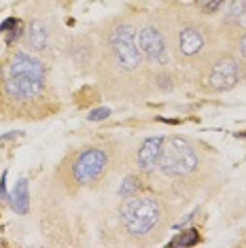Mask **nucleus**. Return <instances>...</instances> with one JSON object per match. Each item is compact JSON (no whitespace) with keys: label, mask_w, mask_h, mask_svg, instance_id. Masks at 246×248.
<instances>
[{"label":"nucleus","mask_w":246,"mask_h":248,"mask_svg":"<svg viewBox=\"0 0 246 248\" xmlns=\"http://www.w3.org/2000/svg\"><path fill=\"white\" fill-rule=\"evenodd\" d=\"M121 221L125 225L127 233L134 238H144L153 233L161 223V204L155 197H127V202L121 206Z\"/></svg>","instance_id":"1"},{"label":"nucleus","mask_w":246,"mask_h":248,"mask_svg":"<svg viewBox=\"0 0 246 248\" xmlns=\"http://www.w3.org/2000/svg\"><path fill=\"white\" fill-rule=\"evenodd\" d=\"M198 166H200L198 153H195L193 144L187 138H181V136L164 138L161 155H159V170L166 176H172V178L189 176V174L198 170Z\"/></svg>","instance_id":"2"},{"label":"nucleus","mask_w":246,"mask_h":248,"mask_svg":"<svg viewBox=\"0 0 246 248\" xmlns=\"http://www.w3.org/2000/svg\"><path fill=\"white\" fill-rule=\"evenodd\" d=\"M108 43L113 49L117 64L125 70H136L142 62V53L138 47V34L132 24H119L110 30Z\"/></svg>","instance_id":"3"},{"label":"nucleus","mask_w":246,"mask_h":248,"mask_svg":"<svg viewBox=\"0 0 246 248\" xmlns=\"http://www.w3.org/2000/svg\"><path fill=\"white\" fill-rule=\"evenodd\" d=\"M244 75L246 70L242 62L238 58H231V55H225V58H219L210 66L208 75H206V83L215 92H225V89L236 87L244 78Z\"/></svg>","instance_id":"4"},{"label":"nucleus","mask_w":246,"mask_h":248,"mask_svg":"<svg viewBox=\"0 0 246 248\" xmlns=\"http://www.w3.org/2000/svg\"><path fill=\"white\" fill-rule=\"evenodd\" d=\"M106 163H108L106 151L96 149V146H93V149H85L75 159V168H72L75 180L79 185L96 183V180L102 176V172L106 170Z\"/></svg>","instance_id":"5"},{"label":"nucleus","mask_w":246,"mask_h":248,"mask_svg":"<svg viewBox=\"0 0 246 248\" xmlns=\"http://www.w3.org/2000/svg\"><path fill=\"white\" fill-rule=\"evenodd\" d=\"M138 47H140V53L151 64H157V66L168 64V49H166L164 34L155 26H147L140 30V34H138Z\"/></svg>","instance_id":"6"},{"label":"nucleus","mask_w":246,"mask_h":248,"mask_svg":"<svg viewBox=\"0 0 246 248\" xmlns=\"http://www.w3.org/2000/svg\"><path fill=\"white\" fill-rule=\"evenodd\" d=\"M43 85H45L43 78L28 75H11L7 77V83H4V92L13 100H30L41 93Z\"/></svg>","instance_id":"7"},{"label":"nucleus","mask_w":246,"mask_h":248,"mask_svg":"<svg viewBox=\"0 0 246 248\" xmlns=\"http://www.w3.org/2000/svg\"><path fill=\"white\" fill-rule=\"evenodd\" d=\"M161 144H164V136H153L142 142L140 151H138V168H140V172L151 174L159 168Z\"/></svg>","instance_id":"8"},{"label":"nucleus","mask_w":246,"mask_h":248,"mask_svg":"<svg viewBox=\"0 0 246 248\" xmlns=\"http://www.w3.org/2000/svg\"><path fill=\"white\" fill-rule=\"evenodd\" d=\"M11 75H28V77H36V78H43L45 81V66L34 55L17 51L9 64V77Z\"/></svg>","instance_id":"9"},{"label":"nucleus","mask_w":246,"mask_h":248,"mask_svg":"<svg viewBox=\"0 0 246 248\" xmlns=\"http://www.w3.org/2000/svg\"><path fill=\"white\" fill-rule=\"evenodd\" d=\"M202 49H204V34L200 28L183 26L178 30V51L184 58H193V55L202 53Z\"/></svg>","instance_id":"10"},{"label":"nucleus","mask_w":246,"mask_h":248,"mask_svg":"<svg viewBox=\"0 0 246 248\" xmlns=\"http://www.w3.org/2000/svg\"><path fill=\"white\" fill-rule=\"evenodd\" d=\"M26 43L32 51H45L49 43V32L45 28L43 21H32L30 28H28V34H26Z\"/></svg>","instance_id":"11"},{"label":"nucleus","mask_w":246,"mask_h":248,"mask_svg":"<svg viewBox=\"0 0 246 248\" xmlns=\"http://www.w3.org/2000/svg\"><path fill=\"white\" fill-rule=\"evenodd\" d=\"M11 208H13L17 214H26L28 212V180L19 178L17 185H15L13 193H11Z\"/></svg>","instance_id":"12"},{"label":"nucleus","mask_w":246,"mask_h":248,"mask_svg":"<svg viewBox=\"0 0 246 248\" xmlns=\"http://www.w3.org/2000/svg\"><path fill=\"white\" fill-rule=\"evenodd\" d=\"M227 19L233 21V24H242V21H246V0H231Z\"/></svg>","instance_id":"13"},{"label":"nucleus","mask_w":246,"mask_h":248,"mask_svg":"<svg viewBox=\"0 0 246 248\" xmlns=\"http://www.w3.org/2000/svg\"><path fill=\"white\" fill-rule=\"evenodd\" d=\"M198 242H200L198 231L187 229V231H183V233H178L176 238L170 242V246H193V244H198Z\"/></svg>","instance_id":"14"},{"label":"nucleus","mask_w":246,"mask_h":248,"mask_svg":"<svg viewBox=\"0 0 246 248\" xmlns=\"http://www.w3.org/2000/svg\"><path fill=\"white\" fill-rule=\"evenodd\" d=\"M138 189H140V185H138V178H136V176H127L125 180H123V185L119 187V195L127 200V197H134V195H136Z\"/></svg>","instance_id":"15"},{"label":"nucleus","mask_w":246,"mask_h":248,"mask_svg":"<svg viewBox=\"0 0 246 248\" xmlns=\"http://www.w3.org/2000/svg\"><path fill=\"white\" fill-rule=\"evenodd\" d=\"M108 115H110V108L102 106V108H96V110L89 112L87 119H89V121H104V119H108Z\"/></svg>","instance_id":"16"},{"label":"nucleus","mask_w":246,"mask_h":248,"mask_svg":"<svg viewBox=\"0 0 246 248\" xmlns=\"http://www.w3.org/2000/svg\"><path fill=\"white\" fill-rule=\"evenodd\" d=\"M223 2H225V0H210V2H206V4H204V7H202V9L206 11V13H215V11H216V9H219V7H221V4H223Z\"/></svg>","instance_id":"17"},{"label":"nucleus","mask_w":246,"mask_h":248,"mask_svg":"<svg viewBox=\"0 0 246 248\" xmlns=\"http://www.w3.org/2000/svg\"><path fill=\"white\" fill-rule=\"evenodd\" d=\"M195 214H198V208H195V210H191V214H187V217H184V218H181V221H178L176 225H174V227L178 229V227H184V225H187L189 221H193V217H195Z\"/></svg>","instance_id":"18"},{"label":"nucleus","mask_w":246,"mask_h":248,"mask_svg":"<svg viewBox=\"0 0 246 248\" xmlns=\"http://www.w3.org/2000/svg\"><path fill=\"white\" fill-rule=\"evenodd\" d=\"M238 51H240V55L246 60V32L242 36H240V41H238Z\"/></svg>","instance_id":"19"},{"label":"nucleus","mask_w":246,"mask_h":248,"mask_svg":"<svg viewBox=\"0 0 246 248\" xmlns=\"http://www.w3.org/2000/svg\"><path fill=\"white\" fill-rule=\"evenodd\" d=\"M17 26H19V21H17V19H7L2 26H0V30L9 32V30H13V28H17Z\"/></svg>","instance_id":"20"},{"label":"nucleus","mask_w":246,"mask_h":248,"mask_svg":"<svg viewBox=\"0 0 246 248\" xmlns=\"http://www.w3.org/2000/svg\"><path fill=\"white\" fill-rule=\"evenodd\" d=\"M21 32H24V30H21V26H17V28H13V32H11V36L7 38V41H9V45H11V43H15V41H17V36H21Z\"/></svg>","instance_id":"21"},{"label":"nucleus","mask_w":246,"mask_h":248,"mask_svg":"<svg viewBox=\"0 0 246 248\" xmlns=\"http://www.w3.org/2000/svg\"><path fill=\"white\" fill-rule=\"evenodd\" d=\"M0 197H2V200H7V172H4L2 180H0Z\"/></svg>","instance_id":"22"},{"label":"nucleus","mask_w":246,"mask_h":248,"mask_svg":"<svg viewBox=\"0 0 246 248\" xmlns=\"http://www.w3.org/2000/svg\"><path fill=\"white\" fill-rule=\"evenodd\" d=\"M200 2H202V7H204V4H206V2H210V0H200Z\"/></svg>","instance_id":"23"}]
</instances>
